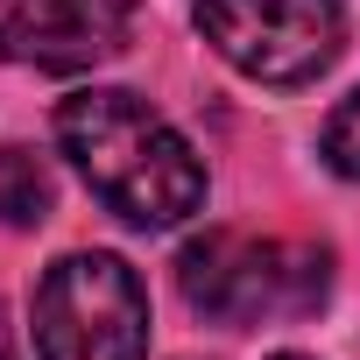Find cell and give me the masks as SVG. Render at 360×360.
<instances>
[{
  "instance_id": "8992f818",
  "label": "cell",
  "mask_w": 360,
  "mask_h": 360,
  "mask_svg": "<svg viewBox=\"0 0 360 360\" xmlns=\"http://www.w3.org/2000/svg\"><path fill=\"white\" fill-rule=\"evenodd\" d=\"M50 205H57L50 162L29 141H8V148H0V219H8V226H43Z\"/></svg>"
},
{
  "instance_id": "52a82bcc",
  "label": "cell",
  "mask_w": 360,
  "mask_h": 360,
  "mask_svg": "<svg viewBox=\"0 0 360 360\" xmlns=\"http://www.w3.org/2000/svg\"><path fill=\"white\" fill-rule=\"evenodd\" d=\"M325 162L360 184V85H353V92L332 106V120H325Z\"/></svg>"
},
{
  "instance_id": "277c9868",
  "label": "cell",
  "mask_w": 360,
  "mask_h": 360,
  "mask_svg": "<svg viewBox=\"0 0 360 360\" xmlns=\"http://www.w3.org/2000/svg\"><path fill=\"white\" fill-rule=\"evenodd\" d=\"M198 36L255 85H311L346 50L339 0H191Z\"/></svg>"
},
{
  "instance_id": "5b68a950",
  "label": "cell",
  "mask_w": 360,
  "mask_h": 360,
  "mask_svg": "<svg viewBox=\"0 0 360 360\" xmlns=\"http://www.w3.org/2000/svg\"><path fill=\"white\" fill-rule=\"evenodd\" d=\"M141 0H0V57L22 71H92L127 50Z\"/></svg>"
},
{
  "instance_id": "9c48e42d",
  "label": "cell",
  "mask_w": 360,
  "mask_h": 360,
  "mask_svg": "<svg viewBox=\"0 0 360 360\" xmlns=\"http://www.w3.org/2000/svg\"><path fill=\"white\" fill-rule=\"evenodd\" d=\"M269 360H311V353H269Z\"/></svg>"
},
{
  "instance_id": "7a4b0ae2",
  "label": "cell",
  "mask_w": 360,
  "mask_h": 360,
  "mask_svg": "<svg viewBox=\"0 0 360 360\" xmlns=\"http://www.w3.org/2000/svg\"><path fill=\"white\" fill-rule=\"evenodd\" d=\"M184 304L212 325H290L311 318L332 290V248L325 240H283V233H205L176 262Z\"/></svg>"
},
{
  "instance_id": "6da1fadb",
  "label": "cell",
  "mask_w": 360,
  "mask_h": 360,
  "mask_svg": "<svg viewBox=\"0 0 360 360\" xmlns=\"http://www.w3.org/2000/svg\"><path fill=\"white\" fill-rule=\"evenodd\" d=\"M57 141L78 162V176L92 184V198L141 226V233H169L205 205V162L198 148L176 134L141 92L120 85H85L57 106Z\"/></svg>"
},
{
  "instance_id": "3957f363",
  "label": "cell",
  "mask_w": 360,
  "mask_h": 360,
  "mask_svg": "<svg viewBox=\"0 0 360 360\" xmlns=\"http://www.w3.org/2000/svg\"><path fill=\"white\" fill-rule=\"evenodd\" d=\"M148 353V290L106 255H64L36 283V360H141Z\"/></svg>"
},
{
  "instance_id": "ba28073f",
  "label": "cell",
  "mask_w": 360,
  "mask_h": 360,
  "mask_svg": "<svg viewBox=\"0 0 360 360\" xmlns=\"http://www.w3.org/2000/svg\"><path fill=\"white\" fill-rule=\"evenodd\" d=\"M0 360H15V339H8V325H0Z\"/></svg>"
}]
</instances>
